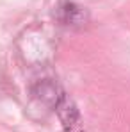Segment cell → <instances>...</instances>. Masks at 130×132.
<instances>
[{
    "label": "cell",
    "mask_w": 130,
    "mask_h": 132,
    "mask_svg": "<svg viewBox=\"0 0 130 132\" xmlns=\"http://www.w3.org/2000/svg\"><path fill=\"white\" fill-rule=\"evenodd\" d=\"M54 109L57 111V114H59V118L63 121L64 132H84L82 123H80V114H79L77 107L66 98L64 93L55 100Z\"/></svg>",
    "instance_id": "obj_1"
},
{
    "label": "cell",
    "mask_w": 130,
    "mask_h": 132,
    "mask_svg": "<svg viewBox=\"0 0 130 132\" xmlns=\"http://www.w3.org/2000/svg\"><path fill=\"white\" fill-rule=\"evenodd\" d=\"M59 9H61V22L63 23H66V25H79V23L82 22L84 13L75 4H64Z\"/></svg>",
    "instance_id": "obj_2"
}]
</instances>
